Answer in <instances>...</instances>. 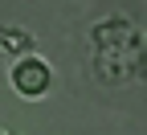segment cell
Instances as JSON below:
<instances>
[{
    "label": "cell",
    "mask_w": 147,
    "mask_h": 135,
    "mask_svg": "<svg viewBox=\"0 0 147 135\" xmlns=\"http://www.w3.org/2000/svg\"><path fill=\"white\" fill-rule=\"evenodd\" d=\"M147 70V33L143 21L110 12L86 25V74L102 90H123L143 82Z\"/></svg>",
    "instance_id": "cell-1"
},
{
    "label": "cell",
    "mask_w": 147,
    "mask_h": 135,
    "mask_svg": "<svg viewBox=\"0 0 147 135\" xmlns=\"http://www.w3.org/2000/svg\"><path fill=\"white\" fill-rule=\"evenodd\" d=\"M8 86L21 94V98H45V94L53 90V66L41 53L16 57V62L8 66Z\"/></svg>",
    "instance_id": "cell-2"
},
{
    "label": "cell",
    "mask_w": 147,
    "mask_h": 135,
    "mask_svg": "<svg viewBox=\"0 0 147 135\" xmlns=\"http://www.w3.org/2000/svg\"><path fill=\"white\" fill-rule=\"evenodd\" d=\"M0 135H16V131H0Z\"/></svg>",
    "instance_id": "cell-4"
},
{
    "label": "cell",
    "mask_w": 147,
    "mask_h": 135,
    "mask_svg": "<svg viewBox=\"0 0 147 135\" xmlns=\"http://www.w3.org/2000/svg\"><path fill=\"white\" fill-rule=\"evenodd\" d=\"M0 53H12V62H16V57L37 53L33 29H25V25H0Z\"/></svg>",
    "instance_id": "cell-3"
}]
</instances>
